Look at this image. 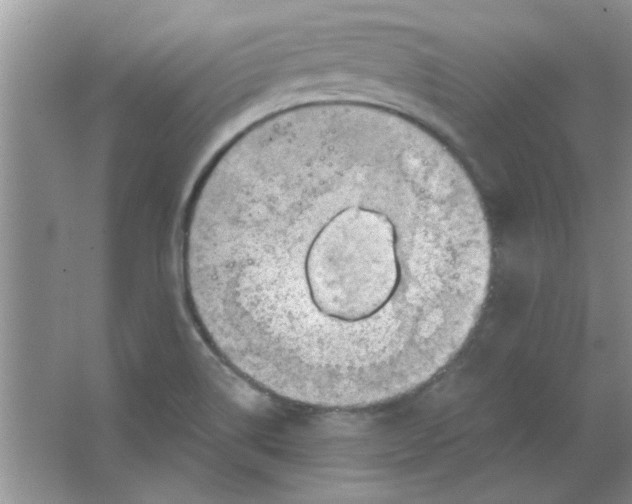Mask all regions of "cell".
<instances>
[{"instance_id": "obj_1", "label": "cell", "mask_w": 632, "mask_h": 504, "mask_svg": "<svg viewBox=\"0 0 632 504\" xmlns=\"http://www.w3.org/2000/svg\"><path fill=\"white\" fill-rule=\"evenodd\" d=\"M182 278L233 370L308 406L421 387L483 310L492 243L479 194L426 130L373 108L255 144L186 213Z\"/></svg>"}]
</instances>
